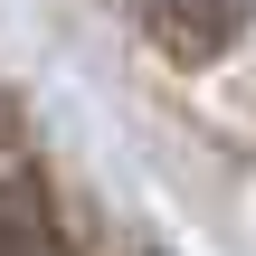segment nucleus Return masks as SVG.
I'll return each mask as SVG.
<instances>
[{
  "mask_svg": "<svg viewBox=\"0 0 256 256\" xmlns=\"http://www.w3.org/2000/svg\"><path fill=\"white\" fill-rule=\"evenodd\" d=\"M142 256H171V247H142Z\"/></svg>",
  "mask_w": 256,
  "mask_h": 256,
  "instance_id": "1",
  "label": "nucleus"
}]
</instances>
